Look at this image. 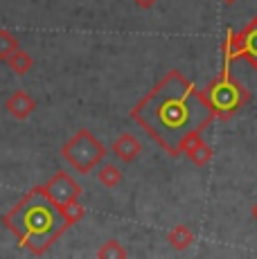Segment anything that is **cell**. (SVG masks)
I'll return each instance as SVG.
<instances>
[{
	"label": "cell",
	"instance_id": "obj_1",
	"mask_svg": "<svg viewBox=\"0 0 257 259\" xmlns=\"http://www.w3.org/2000/svg\"><path fill=\"white\" fill-rule=\"evenodd\" d=\"M131 117L169 156H181L183 138L203 131L215 117V111L194 81L179 70H169L131 108Z\"/></svg>",
	"mask_w": 257,
	"mask_h": 259
},
{
	"label": "cell",
	"instance_id": "obj_2",
	"mask_svg": "<svg viewBox=\"0 0 257 259\" xmlns=\"http://www.w3.org/2000/svg\"><path fill=\"white\" fill-rule=\"evenodd\" d=\"M5 226L32 255H46L48 248L70 228L63 207L48 196L46 187L29 189L25 196L5 214Z\"/></svg>",
	"mask_w": 257,
	"mask_h": 259
},
{
	"label": "cell",
	"instance_id": "obj_3",
	"mask_svg": "<svg viewBox=\"0 0 257 259\" xmlns=\"http://www.w3.org/2000/svg\"><path fill=\"white\" fill-rule=\"evenodd\" d=\"M205 99L210 104V108L215 111V117L228 119L232 117L241 106H246L250 99L248 91L239 83V79H235L230 74L228 68H224V72L210 81V86L205 88Z\"/></svg>",
	"mask_w": 257,
	"mask_h": 259
},
{
	"label": "cell",
	"instance_id": "obj_4",
	"mask_svg": "<svg viewBox=\"0 0 257 259\" xmlns=\"http://www.w3.org/2000/svg\"><path fill=\"white\" fill-rule=\"evenodd\" d=\"M61 156L75 171L88 174L102 165V160L106 158V147L97 140L95 133H91L88 128H81L63 144Z\"/></svg>",
	"mask_w": 257,
	"mask_h": 259
},
{
	"label": "cell",
	"instance_id": "obj_5",
	"mask_svg": "<svg viewBox=\"0 0 257 259\" xmlns=\"http://www.w3.org/2000/svg\"><path fill=\"white\" fill-rule=\"evenodd\" d=\"M43 187H46L48 196L59 205H68L72 201H79L81 196V185L68 171H57Z\"/></svg>",
	"mask_w": 257,
	"mask_h": 259
},
{
	"label": "cell",
	"instance_id": "obj_6",
	"mask_svg": "<svg viewBox=\"0 0 257 259\" xmlns=\"http://www.w3.org/2000/svg\"><path fill=\"white\" fill-rule=\"evenodd\" d=\"M111 149H113V153H115L117 160L126 165V162H133L138 156H140L142 144H140V140H138L136 136H133V133H120Z\"/></svg>",
	"mask_w": 257,
	"mask_h": 259
},
{
	"label": "cell",
	"instance_id": "obj_7",
	"mask_svg": "<svg viewBox=\"0 0 257 259\" xmlns=\"http://www.w3.org/2000/svg\"><path fill=\"white\" fill-rule=\"evenodd\" d=\"M5 108H7V113L12 117L16 119H27L29 115L34 113V108H36V102H34V97L25 91H16L9 95L7 104H5Z\"/></svg>",
	"mask_w": 257,
	"mask_h": 259
},
{
	"label": "cell",
	"instance_id": "obj_8",
	"mask_svg": "<svg viewBox=\"0 0 257 259\" xmlns=\"http://www.w3.org/2000/svg\"><path fill=\"white\" fill-rule=\"evenodd\" d=\"M241 38H244V54H241V59H246L257 70V16L241 29Z\"/></svg>",
	"mask_w": 257,
	"mask_h": 259
},
{
	"label": "cell",
	"instance_id": "obj_9",
	"mask_svg": "<svg viewBox=\"0 0 257 259\" xmlns=\"http://www.w3.org/2000/svg\"><path fill=\"white\" fill-rule=\"evenodd\" d=\"M167 241H169V246L174 250H185V248H190L194 243V232L181 223V226H174L167 232Z\"/></svg>",
	"mask_w": 257,
	"mask_h": 259
},
{
	"label": "cell",
	"instance_id": "obj_10",
	"mask_svg": "<svg viewBox=\"0 0 257 259\" xmlns=\"http://www.w3.org/2000/svg\"><path fill=\"white\" fill-rule=\"evenodd\" d=\"M224 54H226V61H235V59H241L244 54V38H241V32H228L226 34V41H224Z\"/></svg>",
	"mask_w": 257,
	"mask_h": 259
},
{
	"label": "cell",
	"instance_id": "obj_11",
	"mask_svg": "<svg viewBox=\"0 0 257 259\" xmlns=\"http://www.w3.org/2000/svg\"><path fill=\"white\" fill-rule=\"evenodd\" d=\"M97 178L106 189H113L122 183V171L117 165H111V162H102L100 169H97Z\"/></svg>",
	"mask_w": 257,
	"mask_h": 259
},
{
	"label": "cell",
	"instance_id": "obj_12",
	"mask_svg": "<svg viewBox=\"0 0 257 259\" xmlns=\"http://www.w3.org/2000/svg\"><path fill=\"white\" fill-rule=\"evenodd\" d=\"M7 66H9V70H12V72H16V74H25V72H29V68L34 66V59L29 57L25 50L18 48L16 52H14L12 57L7 59Z\"/></svg>",
	"mask_w": 257,
	"mask_h": 259
},
{
	"label": "cell",
	"instance_id": "obj_13",
	"mask_svg": "<svg viewBox=\"0 0 257 259\" xmlns=\"http://www.w3.org/2000/svg\"><path fill=\"white\" fill-rule=\"evenodd\" d=\"M185 156L190 158V160L194 162L196 167H205L207 162L212 160V156H215V153H212V147H210V144H205V140H201L194 149H190Z\"/></svg>",
	"mask_w": 257,
	"mask_h": 259
},
{
	"label": "cell",
	"instance_id": "obj_14",
	"mask_svg": "<svg viewBox=\"0 0 257 259\" xmlns=\"http://www.w3.org/2000/svg\"><path fill=\"white\" fill-rule=\"evenodd\" d=\"M128 252L124 250V246H122L120 241H115V239H108L106 243H102V248L97 250V257L100 259H124Z\"/></svg>",
	"mask_w": 257,
	"mask_h": 259
},
{
	"label": "cell",
	"instance_id": "obj_15",
	"mask_svg": "<svg viewBox=\"0 0 257 259\" xmlns=\"http://www.w3.org/2000/svg\"><path fill=\"white\" fill-rule=\"evenodd\" d=\"M18 48H21V43L16 41V36H12L7 29H0V59L7 61Z\"/></svg>",
	"mask_w": 257,
	"mask_h": 259
},
{
	"label": "cell",
	"instance_id": "obj_16",
	"mask_svg": "<svg viewBox=\"0 0 257 259\" xmlns=\"http://www.w3.org/2000/svg\"><path fill=\"white\" fill-rule=\"evenodd\" d=\"M63 207V214H66V219L70 221V226H75V223H79L83 219V214H86V210H83V205H79L77 201L68 203V205H61Z\"/></svg>",
	"mask_w": 257,
	"mask_h": 259
},
{
	"label": "cell",
	"instance_id": "obj_17",
	"mask_svg": "<svg viewBox=\"0 0 257 259\" xmlns=\"http://www.w3.org/2000/svg\"><path fill=\"white\" fill-rule=\"evenodd\" d=\"M133 3H136V7H140V9H151L158 0H133Z\"/></svg>",
	"mask_w": 257,
	"mask_h": 259
},
{
	"label": "cell",
	"instance_id": "obj_18",
	"mask_svg": "<svg viewBox=\"0 0 257 259\" xmlns=\"http://www.w3.org/2000/svg\"><path fill=\"white\" fill-rule=\"evenodd\" d=\"M253 219H255V221H257V203H255V205H253Z\"/></svg>",
	"mask_w": 257,
	"mask_h": 259
},
{
	"label": "cell",
	"instance_id": "obj_19",
	"mask_svg": "<svg viewBox=\"0 0 257 259\" xmlns=\"http://www.w3.org/2000/svg\"><path fill=\"white\" fill-rule=\"evenodd\" d=\"M221 3H224V5H235L237 0H221Z\"/></svg>",
	"mask_w": 257,
	"mask_h": 259
}]
</instances>
